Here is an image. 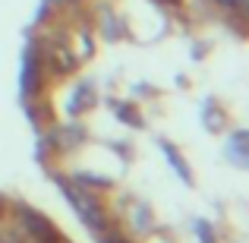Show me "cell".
<instances>
[{"instance_id": "1", "label": "cell", "mask_w": 249, "mask_h": 243, "mask_svg": "<svg viewBox=\"0 0 249 243\" xmlns=\"http://www.w3.org/2000/svg\"><path fill=\"white\" fill-rule=\"evenodd\" d=\"M29 231L38 243H54V227L44 218H38V215H29Z\"/></svg>"}]
</instances>
